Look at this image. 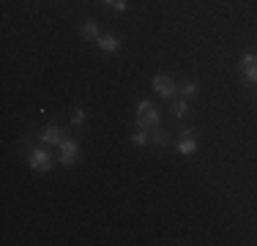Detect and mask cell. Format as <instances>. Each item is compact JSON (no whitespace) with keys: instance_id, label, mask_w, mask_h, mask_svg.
I'll return each mask as SVG.
<instances>
[{"instance_id":"14","label":"cell","mask_w":257,"mask_h":246,"mask_svg":"<svg viewBox=\"0 0 257 246\" xmlns=\"http://www.w3.org/2000/svg\"><path fill=\"white\" fill-rule=\"evenodd\" d=\"M154 143H156V145H167L170 140H167V134H164V132H159V129H154Z\"/></svg>"},{"instance_id":"13","label":"cell","mask_w":257,"mask_h":246,"mask_svg":"<svg viewBox=\"0 0 257 246\" xmlns=\"http://www.w3.org/2000/svg\"><path fill=\"white\" fill-rule=\"evenodd\" d=\"M132 143H134V145H145V143H148V134H145V129H137V132H134Z\"/></svg>"},{"instance_id":"10","label":"cell","mask_w":257,"mask_h":246,"mask_svg":"<svg viewBox=\"0 0 257 246\" xmlns=\"http://www.w3.org/2000/svg\"><path fill=\"white\" fill-rule=\"evenodd\" d=\"M178 93H181L183 98H189V96H194V93H197V85H194V82H183L181 88H178Z\"/></svg>"},{"instance_id":"11","label":"cell","mask_w":257,"mask_h":246,"mask_svg":"<svg viewBox=\"0 0 257 246\" xmlns=\"http://www.w3.org/2000/svg\"><path fill=\"white\" fill-rule=\"evenodd\" d=\"M85 120H88V112H85V109H74V115H71V126H82Z\"/></svg>"},{"instance_id":"16","label":"cell","mask_w":257,"mask_h":246,"mask_svg":"<svg viewBox=\"0 0 257 246\" xmlns=\"http://www.w3.org/2000/svg\"><path fill=\"white\" fill-rule=\"evenodd\" d=\"M101 3H104V6H112V0H101Z\"/></svg>"},{"instance_id":"8","label":"cell","mask_w":257,"mask_h":246,"mask_svg":"<svg viewBox=\"0 0 257 246\" xmlns=\"http://www.w3.org/2000/svg\"><path fill=\"white\" fill-rule=\"evenodd\" d=\"M79 33H82V39H88V41H96L99 39V25H96L93 20H85L82 22V28H79Z\"/></svg>"},{"instance_id":"6","label":"cell","mask_w":257,"mask_h":246,"mask_svg":"<svg viewBox=\"0 0 257 246\" xmlns=\"http://www.w3.org/2000/svg\"><path fill=\"white\" fill-rule=\"evenodd\" d=\"M41 140H44L47 145H60L66 140V134L60 132V126H55V123H52V126H47L44 132H41Z\"/></svg>"},{"instance_id":"2","label":"cell","mask_w":257,"mask_h":246,"mask_svg":"<svg viewBox=\"0 0 257 246\" xmlns=\"http://www.w3.org/2000/svg\"><path fill=\"white\" fill-rule=\"evenodd\" d=\"M154 90H156L162 98L178 96V85H175V79L167 77V74H156V77H154Z\"/></svg>"},{"instance_id":"1","label":"cell","mask_w":257,"mask_h":246,"mask_svg":"<svg viewBox=\"0 0 257 246\" xmlns=\"http://www.w3.org/2000/svg\"><path fill=\"white\" fill-rule=\"evenodd\" d=\"M137 126L145 129V132H148V129L151 132L159 129V109L148 101V98H143V101L137 104Z\"/></svg>"},{"instance_id":"4","label":"cell","mask_w":257,"mask_h":246,"mask_svg":"<svg viewBox=\"0 0 257 246\" xmlns=\"http://www.w3.org/2000/svg\"><path fill=\"white\" fill-rule=\"evenodd\" d=\"M58 148H60V164H74V162H77L79 145L74 143V140H63Z\"/></svg>"},{"instance_id":"3","label":"cell","mask_w":257,"mask_h":246,"mask_svg":"<svg viewBox=\"0 0 257 246\" xmlns=\"http://www.w3.org/2000/svg\"><path fill=\"white\" fill-rule=\"evenodd\" d=\"M30 170H36V172H50L52 170V159L44 148H33V151H30Z\"/></svg>"},{"instance_id":"7","label":"cell","mask_w":257,"mask_h":246,"mask_svg":"<svg viewBox=\"0 0 257 246\" xmlns=\"http://www.w3.org/2000/svg\"><path fill=\"white\" fill-rule=\"evenodd\" d=\"M96 44H99L101 52H118V49H120V41L115 39L112 33H101L99 39H96Z\"/></svg>"},{"instance_id":"5","label":"cell","mask_w":257,"mask_h":246,"mask_svg":"<svg viewBox=\"0 0 257 246\" xmlns=\"http://www.w3.org/2000/svg\"><path fill=\"white\" fill-rule=\"evenodd\" d=\"M241 69H243V77H246L249 82L257 85V58H254V55H243V58H241Z\"/></svg>"},{"instance_id":"15","label":"cell","mask_w":257,"mask_h":246,"mask_svg":"<svg viewBox=\"0 0 257 246\" xmlns=\"http://www.w3.org/2000/svg\"><path fill=\"white\" fill-rule=\"evenodd\" d=\"M112 9L123 14V11H128V3H126V0H112Z\"/></svg>"},{"instance_id":"12","label":"cell","mask_w":257,"mask_h":246,"mask_svg":"<svg viewBox=\"0 0 257 246\" xmlns=\"http://www.w3.org/2000/svg\"><path fill=\"white\" fill-rule=\"evenodd\" d=\"M175 118H186V112H189V104H186V98H181L178 104H175Z\"/></svg>"},{"instance_id":"9","label":"cell","mask_w":257,"mask_h":246,"mask_svg":"<svg viewBox=\"0 0 257 246\" xmlns=\"http://www.w3.org/2000/svg\"><path fill=\"white\" fill-rule=\"evenodd\" d=\"M178 151L183 153V156H192V153H197V140H194V134H192V137H181Z\"/></svg>"}]
</instances>
